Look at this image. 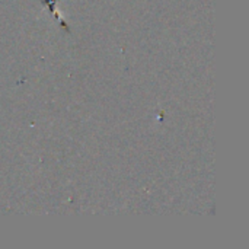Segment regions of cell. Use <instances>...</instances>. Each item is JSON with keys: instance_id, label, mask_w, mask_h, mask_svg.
<instances>
[]
</instances>
